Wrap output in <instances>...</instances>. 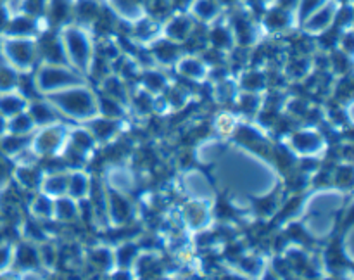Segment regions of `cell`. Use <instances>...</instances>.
Wrapping results in <instances>:
<instances>
[{
  "label": "cell",
  "mask_w": 354,
  "mask_h": 280,
  "mask_svg": "<svg viewBox=\"0 0 354 280\" xmlns=\"http://www.w3.org/2000/svg\"><path fill=\"white\" fill-rule=\"evenodd\" d=\"M41 97H45L52 104V107L57 111L59 116L68 123H86L99 114L97 90L88 82L68 86L64 90Z\"/></svg>",
  "instance_id": "1"
},
{
  "label": "cell",
  "mask_w": 354,
  "mask_h": 280,
  "mask_svg": "<svg viewBox=\"0 0 354 280\" xmlns=\"http://www.w3.org/2000/svg\"><path fill=\"white\" fill-rule=\"evenodd\" d=\"M64 47L66 59L71 68H75L83 78L88 80L90 66L95 55V37L92 30L78 23H69L57 28Z\"/></svg>",
  "instance_id": "2"
},
{
  "label": "cell",
  "mask_w": 354,
  "mask_h": 280,
  "mask_svg": "<svg viewBox=\"0 0 354 280\" xmlns=\"http://www.w3.org/2000/svg\"><path fill=\"white\" fill-rule=\"evenodd\" d=\"M280 142H283L296 154L297 159H325L327 152L330 151V142H328L327 133L315 124H297L289 133L283 135Z\"/></svg>",
  "instance_id": "3"
},
{
  "label": "cell",
  "mask_w": 354,
  "mask_h": 280,
  "mask_svg": "<svg viewBox=\"0 0 354 280\" xmlns=\"http://www.w3.org/2000/svg\"><path fill=\"white\" fill-rule=\"evenodd\" d=\"M31 78H33L37 95H48L68 86L88 82L69 64H48V62H38L37 68L31 73Z\"/></svg>",
  "instance_id": "4"
},
{
  "label": "cell",
  "mask_w": 354,
  "mask_h": 280,
  "mask_svg": "<svg viewBox=\"0 0 354 280\" xmlns=\"http://www.w3.org/2000/svg\"><path fill=\"white\" fill-rule=\"evenodd\" d=\"M0 57L12 66L14 69L26 75L33 73L38 61L37 38H17V37H2L0 35Z\"/></svg>",
  "instance_id": "5"
},
{
  "label": "cell",
  "mask_w": 354,
  "mask_h": 280,
  "mask_svg": "<svg viewBox=\"0 0 354 280\" xmlns=\"http://www.w3.org/2000/svg\"><path fill=\"white\" fill-rule=\"evenodd\" d=\"M69 124L71 123H68V121L59 120L50 124L37 128L35 133L31 135V151L40 159L61 156L66 144H68Z\"/></svg>",
  "instance_id": "6"
},
{
  "label": "cell",
  "mask_w": 354,
  "mask_h": 280,
  "mask_svg": "<svg viewBox=\"0 0 354 280\" xmlns=\"http://www.w3.org/2000/svg\"><path fill=\"white\" fill-rule=\"evenodd\" d=\"M106 216L109 228L128 227L131 223H137L140 218V204L133 199L131 194L118 192L106 187Z\"/></svg>",
  "instance_id": "7"
},
{
  "label": "cell",
  "mask_w": 354,
  "mask_h": 280,
  "mask_svg": "<svg viewBox=\"0 0 354 280\" xmlns=\"http://www.w3.org/2000/svg\"><path fill=\"white\" fill-rule=\"evenodd\" d=\"M228 23H230L232 33L235 38V47H244V48H252L261 41V38L265 37L261 26H259V21L256 19L254 14L251 10L245 9L244 6L241 9H234V12L227 17Z\"/></svg>",
  "instance_id": "8"
},
{
  "label": "cell",
  "mask_w": 354,
  "mask_h": 280,
  "mask_svg": "<svg viewBox=\"0 0 354 280\" xmlns=\"http://www.w3.org/2000/svg\"><path fill=\"white\" fill-rule=\"evenodd\" d=\"M12 270L19 275V279L48 277V273L44 270V265H41L38 244L24 241V239H19V242H14Z\"/></svg>",
  "instance_id": "9"
},
{
  "label": "cell",
  "mask_w": 354,
  "mask_h": 280,
  "mask_svg": "<svg viewBox=\"0 0 354 280\" xmlns=\"http://www.w3.org/2000/svg\"><path fill=\"white\" fill-rule=\"evenodd\" d=\"M180 194L185 199H201V200H209L214 203L218 199L216 187L213 185L209 176L199 168L192 166L189 169H183L182 175L178 178Z\"/></svg>",
  "instance_id": "10"
},
{
  "label": "cell",
  "mask_w": 354,
  "mask_h": 280,
  "mask_svg": "<svg viewBox=\"0 0 354 280\" xmlns=\"http://www.w3.org/2000/svg\"><path fill=\"white\" fill-rule=\"evenodd\" d=\"M116 268L114 261V248L107 242H95L92 245H85L83 249V270L82 272L93 273V275L109 277V273Z\"/></svg>",
  "instance_id": "11"
},
{
  "label": "cell",
  "mask_w": 354,
  "mask_h": 280,
  "mask_svg": "<svg viewBox=\"0 0 354 280\" xmlns=\"http://www.w3.org/2000/svg\"><path fill=\"white\" fill-rule=\"evenodd\" d=\"M213 204L209 200L201 199H185L183 204H180V216H182L183 227L187 232H199L204 228L213 227L214 223V213Z\"/></svg>",
  "instance_id": "12"
},
{
  "label": "cell",
  "mask_w": 354,
  "mask_h": 280,
  "mask_svg": "<svg viewBox=\"0 0 354 280\" xmlns=\"http://www.w3.org/2000/svg\"><path fill=\"white\" fill-rule=\"evenodd\" d=\"M131 272H133V279H165V277H171V266L168 265L159 248L142 249L131 266Z\"/></svg>",
  "instance_id": "13"
},
{
  "label": "cell",
  "mask_w": 354,
  "mask_h": 280,
  "mask_svg": "<svg viewBox=\"0 0 354 280\" xmlns=\"http://www.w3.org/2000/svg\"><path fill=\"white\" fill-rule=\"evenodd\" d=\"M85 124L90 131H92L93 138H95L99 149L106 147L111 142L118 140L121 135L127 133L130 130V120H120V118H106V116H93Z\"/></svg>",
  "instance_id": "14"
},
{
  "label": "cell",
  "mask_w": 354,
  "mask_h": 280,
  "mask_svg": "<svg viewBox=\"0 0 354 280\" xmlns=\"http://www.w3.org/2000/svg\"><path fill=\"white\" fill-rule=\"evenodd\" d=\"M259 26H261L265 37L266 35H272L273 38L283 37V35H289L294 28H297L296 14L282 9V7L275 6V3H270L261 12Z\"/></svg>",
  "instance_id": "15"
},
{
  "label": "cell",
  "mask_w": 354,
  "mask_h": 280,
  "mask_svg": "<svg viewBox=\"0 0 354 280\" xmlns=\"http://www.w3.org/2000/svg\"><path fill=\"white\" fill-rule=\"evenodd\" d=\"M102 180L109 189L133 196L138 187V171L130 162H111L104 166Z\"/></svg>",
  "instance_id": "16"
},
{
  "label": "cell",
  "mask_w": 354,
  "mask_h": 280,
  "mask_svg": "<svg viewBox=\"0 0 354 280\" xmlns=\"http://www.w3.org/2000/svg\"><path fill=\"white\" fill-rule=\"evenodd\" d=\"M268 261L270 256L252 251V249H245L244 252H241L237 258L228 261L227 265L241 279H265V273L268 270Z\"/></svg>",
  "instance_id": "17"
},
{
  "label": "cell",
  "mask_w": 354,
  "mask_h": 280,
  "mask_svg": "<svg viewBox=\"0 0 354 280\" xmlns=\"http://www.w3.org/2000/svg\"><path fill=\"white\" fill-rule=\"evenodd\" d=\"M173 76L183 82L196 83V85H203L207 82V75H209V66L204 62V59L199 54H192V52H185L182 57L176 61V64L171 69Z\"/></svg>",
  "instance_id": "18"
},
{
  "label": "cell",
  "mask_w": 354,
  "mask_h": 280,
  "mask_svg": "<svg viewBox=\"0 0 354 280\" xmlns=\"http://www.w3.org/2000/svg\"><path fill=\"white\" fill-rule=\"evenodd\" d=\"M37 48L38 61L40 62H48V64H68V59H66L64 47H62L57 28L52 31L50 28L41 31L37 38Z\"/></svg>",
  "instance_id": "19"
},
{
  "label": "cell",
  "mask_w": 354,
  "mask_h": 280,
  "mask_svg": "<svg viewBox=\"0 0 354 280\" xmlns=\"http://www.w3.org/2000/svg\"><path fill=\"white\" fill-rule=\"evenodd\" d=\"M48 26H41V19L30 14H14L9 16L6 26L2 30V37H17V38H38L41 31L47 30Z\"/></svg>",
  "instance_id": "20"
},
{
  "label": "cell",
  "mask_w": 354,
  "mask_h": 280,
  "mask_svg": "<svg viewBox=\"0 0 354 280\" xmlns=\"http://www.w3.org/2000/svg\"><path fill=\"white\" fill-rule=\"evenodd\" d=\"M341 3L342 2H339V0H328L327 3H324L320 9L315 10L308 19H304L303 23H301V31H303L304 35H308V37L313 38L318 37L320 33H324V31H327L328 28L334 26L335 14H337V9Z\"/></svg>",
  "instance_id": "21"
},
{
  "label": "cell",
  "mask_w": 354,
  "mask_h": 280,
  "mask_svg": "<svg viewBox=\"0 0 354 280\" xmlns=\"http://www.w3.org/2000/svg\"><path fill=\"white\" fill-rule=\"evenodd\" d=\"M145 47L151 52L156 66H159V68L162 69H168V71H171L173 66L176 64V61L185 54L183 45L168 40V38H165L162 35L159 38H156L154 41H151L149 45H145Z\"/></svg>",
  "instance_id": "22"
},
{
  "label": "cell",
  "mask_w": 354,
  "mask_h": 280,
  "mask_svg": "<svg viewBox=\"0 0 354 280\" xmlns=\"http://www.w3.org/2000/svg\"><path fill=\"white\" fill-rule=\"evenodd\" d=\"M197 21L189 12H175L162 21L161 35L168 40L176 41L180 45H185L192 31L196 30Z\"/></svg>",
  "instance_id": "23"
},
{
  "label": "cell",
  "mask_w": 354,
  "mask_h": 280,
  "mask_svg": "<svg viewBox=\"0 0 354 280\" xmlns=\"http://www.w3.org/2000/svg\"><path fill=\"white\" fill-rule=\"evenodd\" d=\"M206 37H207V47L216 48V50L230 54L235 47V38L232 33L230 23L227 17H218L213 23L206 26Z\"/></svg>",
  "instance_id": "24"
},
{
  "label": "cell",
  "mask_w": 354,
  "mask_h": 280,
  "mask_svg": "<svg viewBox=\"0 0 354 280\" xmlns=\"http://www.w3.org/2000/svg\"><path fill=\"white\" fill-rule=\"evenodd\" d=\"M41 176H44V169H41L40 162H33V165H14L12 185L17 187L24 194L37 192L40 189Z\"/></svg>",
  "instance_id": "25"
},
{
  "label": "cell",
  "mask_w": 354,
  "mask_h": 280,
  "mask_svg": "<svg viewBox=\"0 0 354 280\" xmlns=\"http://www.w3.org/2000/svg\"><path fill=\"white\" fill-rule=\"evenodd\" d=\"M235 82H237L239 90H244V92L265 93L270 88L268 71L261 66H248V68H244L235 75Z\"/></svg>",
  "instance_id": "26"
},
{
  "label": "cell",
  "mask_w": 354,
  "mask_h": 280,
  "mask_svg": "<svg viewBox=\"0 0 354 280\" xmlns=\"http://www.w3.org/2000/svg\"><path fill=\"white\" fill-rule=\"evenodd\" d=\"M173 82V76L169 75L168 69H162L159 66H151V68H142L140 76H138L137 85L147 90L152 95H162Z\"/></svg>",
  "instance_id": "27"
},
{
  "label": "cell",
  "mask_w": 354,
  "mask_h": 280,
  "mask_svg": "<svg viewBox=\"0 0 354 280\" xmlns=\"http://www.w3.org/2000/svg\"><path fill=\"white\" fill-rule=\"evenodd\" d=\"M130 35L128 37L135 41L137 45H149L151 41H154L156 38L161 37L162 30V21L154 19V17L144 14L142 17H138L137 21L130 23Z\"/></svg>",
  "instance_id": "28"
},
{
  "label": "cell",
  "mask_w": 354,
  "mask_h": 280,
  "mask_svg": "<svg viewBox=\"0 0 354 280\" xmlns=\"http://www.w3.org/2000/svg\"><path fill=\"white\" fill-rule=\"evenodd\" d=\"M68 145H71L73 149H76V151L82 152V154H85L86 158L90 159L95 158V154L99 152V145H97L92 131H90L83 123L69 124Z\"/></svg>",
  "instance_id": "29"
},
{
  "label": "cell",
  "mask_w": 354,
  "mask_h": 280,
  "mask_svg": "<svg viewBox=\"0 0 354 280\" xmlns=\"http://www.w3.org/2000/svg\"><path fill=\"white\" fill-rule=\"evenodd\" d=\"M26 213L35 220L44 221V223L54 221V199L48 197L47 194L40 192V190L28 194Z\"/></svg>",
  "instance_id": "30"
},
{
  "label": "cell",
  "mask_w": 354,
  "mask_h": 280,
  "mask_svg": "<svg viewBox=\"0 0 354 280\" xmlns=\"http://www.w3.org/2000/svg\"><path fill=\"white\" fill-rule=\"evenodd\" d=\"M92 189V173L86 168H71L68 175V194L75 200H86Z\"/></svg>",
  "instance_id": "31"
},
{
  "label": "cell",
  "mask_w": 354,
  "mask_h": 280,
  "mask_svg": "<svg viewBox=\"0 0 354 280\" xmlns=\"http://www.w3.org/2000/svg\"><path fill=\"white\" fill-rule=\"evenodd\" d=\"M232 107H234L235 114H237L241 120L254 121V118L258 116V113L263 107V93L239 90Z\"/></svg>",
  "instance_id": "32"
},
{
  "label": "cell",
  "mask_w": 354,
  "mask_h": 280,
  "mask_svg": "<svg viewBox=\"0 0 354 280\" xmlns=\"http://www.w3.org/2000/svg\"><path fill=\"white\" fill-rule=\"evenodd\" d=\"M26 111H28V114L31 116V120L35 121L37 128L45 127V124H50V123H54V121L62 120V118L57 114V111L52 107V104L41 95L31 97L30 102H28Z\"/></svg>",
  "instance_id": "33"
},
{
  "label": "cell",
  "mask_w": 354,
  "mask_h": 280,
  "mask_svg": "<svg viewBox=\"0 0 354 280\" xmlns=\"http://www.w3.org/2000/svg\"><path fill=\"white\" fill-rule=\"evenodd\" d=\"M68 175L69 169H54V171H44L40 182V192L47 194L52 199H57L68 194Z\"/></svg>",
  "instance_id": "34"
},
{
  "label": "cell",
  "mask_w": 354,
  "mask_h": 280,
  "mask_svg": "<svg viewBox=\"0 0 354 280\" xmlns=\"http://www.w3.org/2000/svg\"><path fill=\"white\" fill-rule=\"evenodd\" d=\"M114 261H116V268L131 270L135 259L142 252V245L138 244L137 239H127V241L114 242Z\"/></svg>",
  "instance_id": "35"
},
{
  "label": "cell",
  "mask_w": 354,
  "mask_h": 280,
  "mask_svg": "<svg viewBox=\"0 0 354 280\" xmlns=\"http://www.w3.org/2000/svg\"><path fill=\"white\" fill-rule=\"evenodd\" d=\"M45 14H47L48 28H61L73 23V2L71 0H47Z\"/></svg>",
  "instance_id": "36"
},
{
  "label": "cell",
  "mask_w": 354,
  "mask_h": 280,
  "mask_svg": "<svg viewBox=\"0 0 354 280\" xmlns=\"http://www.w3.org/2000/svg\"><path fill=\"white\" fill-rule=\"evenodd\" d=\"M54 221L59 225L80 223V203L69 196L54 199Z\"/></svg>",
  "instance_id": "37"
},
{
  "label": "cell",
  "mask_w": 354,
  "mask_h": 280,
  "mask_svg": "<svg viewBox=\"0 0 354 280\" xmlns=\"http://www.w3.org/2000/svg\"><path fill=\"white\" fill-rule=\"evenodd\" d=\"M102 9L104 7L100 6L99 0H76L73 2V23L90 28Z\"/></svg>",
  "instance_id": "38"
},
{
  "label": "cell",
  "mask_w": 354,
  "mask_h": 280,
  "mask_svg": "<svg viewBox=\"0 0 354 280\" xmlns=\"http://www.w3.org/2000/svg\"><path fill=\"white\" fill-rule=\"evenodd\" d=\"M353 64V54H348V52L341 50V48H334V50L327 52V69L335 80L351 76Z\"/></svg>",
  "instance_id": "39"
},
{
  "label": "cell",
  "mask_w": 354,
  "mask_h": 280,
  "mask_svg": "<svg viewBox=\"0 0 354 280\" xmlns=\"http://www.w3.org/2000/svg\"><path fill=\"white\" fill-rule=\"evenodd\" d=\"M109 9L114 16L124 23H133L145 14L142 0H109Z\"/></svg>",
  "instance_id": "40"
},
{
  "label": "cell",
  "mask_w": 354,
  "mask_h": 280,
  "mask_svg": "<svg viewBox=\"0 0 354 280\" xmlns=\"http://www.w3.org/2000/svg\"><path fill=\"white\" fill-rule=\"evenodd\" d=\"M221 3L218 0H194L190 7V16L201 24H209L221 16Z\"/></svg>",
  "instance_id": "41"
},
{
  "label": "cell",
  "mask_w": 354,
  "mask_h": 280,
  "mask_svg": "<svg viewBox=\"0 0 354 280\" xmlns=\"http://www.w3.org/2000/svg\"><path fill=\"white\" fill-rule=\"evenodd\" d=\"M28 102H30V99L23 92H19V90L2 92L0 93V114H3L9 120V118L26 111Z\"/></svg>",
  "instance_id": "42"
},
{
  "label": "cell",
  "mask_w": 354,
  "mask_h": 280,
  "mask_svg": "<svg viewBox=\"0 0 354 280\" xmlns=\"http://www.w3.org/2000/svg\"><path fill=\"white\" fill-rule=\"evenodd\" d=\"M239 121H241V118L235 114V111H230V109L220 111V113L214 116L213 124H211V130H213V135H216V137L225 138V140H230L232 133H234Z\"/></svg>",
  "instance_id": "43"
},
{
  "label": "cell",
  "mask_w": 354,
  "mask_h": 280,
  "mask_svg": "<svg viewBox=\"0 0 354 280\" xmlns=\"http://www.w3.org/2000/svg\"><path fill=\"white\" fill-rule=\"evenodd\" d=\"M354 183L353 162L337 161L332 165V187L344 192H351Z\"/></svg>",
  "instance_id": "44"
},
{
  "label": "cell",
  "mask_w": 354,
  "mask_h": 280,
  "mask_svg": "<svg viewBox=\"0 0 354 280\" xmlns=\"http://www.w3.org/2000/svg\"><path fill=\"white\" fill-rule=\"evenodd\" d=\"M31 145V135H14L6 133L0 137V152L7 159H14L17 154Z\"/></svg>",
  "instance_id": "45"
},
{
  "label": "cell",
  "mask_w": 354,
  "mask_h": 280,
  "mask_svg": "<svg viewBox=\"0 0 354 280\" xmlns=\"http://www.w3.org/2000/svg\"><path fill=\"white\" fill-rule=\"evenodd\" d=\"M97 106H99V114L106 118H120V120H130V113L127 107L121 106L118 100L111 99V97L104 95L102 92L97 90Z\"/></svg>",
  "instance_id": "46"
},
{
  "label": "cell",
  "mask_w": 354,
  "mask_h": 280,
  "mask_svg": "<svg viewBox=\"0 0 354 280\" xmlns=\"http://www.w3.org/2000/svg\"><path fill=\"white\" fill-rule=\"evenodd\" d=\"M35 130H37V124H35V121L31 120L28 111H23V113L16 114V116L7 120V133L33 135Z\"/></svg>",
  "instance_id": "47"
},
{
  "label": "cell",
  "mask_w": 354,
  "mask_h": 280,
  "mask_svg": "<svg viewBox=\"0 0 354 280\" xmlns=\"http://www.w3.org/2000/svg\"><path fill=\"white\" fill-rule=\"evenodd\" d=\"M21 73L0 57V93L19 90Z\"/></svg>",
  "instance_id": "48"
},
{
  "label": "cell",
  "mask_w": 354,
  "mask_h": 280,
  "mask_svg": "<svg viewBox=\"0 0 354 280\" xmlns=\"http://www.w3.org/2000/svg\"><path fill=\"white\" fill-rule=\"evenodd\" d=\"M328 0H299L297 3V9H296V21H297V26H301L304 19L311 16L315 10L320 9L324 3H327Z\"/></svg>",
  "instance_id": "49"
},
{
  "label": "cell",
  "mask_w": 354,
  "mask_h": 280,
  "mask_svg": "<svg viewBox=\"0 0 354 280\" xmlns=\"http://www.w3.org/2000/svg\"><path fill=\"white\" fill-rule=\"evenodd\" d=\"M12 256L14 242L9 241V239H2L0 241V275L12 268Z\"/></svg>",
  "instance_id": "50"
},
{
  "label": "cell",
  "mask_w": 354,
  "mask_h": 280,
  "mask_svg": "<svg viewBox=\"0 0 354 280\" xmlns=\"http://www.w3.org/2000/svg\"><path fill=\"white\" fill-rule=\"evenodd\" d=\"M12 168L14 165L10 162V159H7L0 152V194L12 185Z\"/></svg>",
  "instance_id": "51"
},
{
  "label": "cell",
  "mask_w": 354,
  "mask_h": 280,
  "mask_svg": "<svg viewBox=\"0 0 354 280\" xmlns=\"http://www.w3.org/2000/svg\"><path fill=\"white\" fill-rule=\"evenodd\" d=\"M275 6L282 7V9L286 10H290V12L296 14V9H297V3H299V0H275Z\"/></svg>",
  "instance_id": "52"
},
{
  "label": "cell",
  "mask_w": 354,
  "mask_h": 280,
  "mask_svg": "<svg viewBox=\"0 0 354 280\" xmlns=\"http://www.w3.org/2000/svg\"><path fill=\"white\" fill-rule=\"evenodd\" d=\"M7 133V118L0 114V137Z\"/></svg>",
  "instance_id": "53"
},
{
  "label": "cell",
  "mask_w": 354,
  "mask_h": 280,
  "mask_svg": "<svg viewBox=\"0 0 354 280\" xmlns=\"http://www.w3.org/2000/svg\"><path fill=\"white\" fill-rule=\"evenodd\" d=\"M265 2H266V6H270V3H273L275 0H265Z\"/></svg>",
  "instance_id": "54"
}]
</instances>
